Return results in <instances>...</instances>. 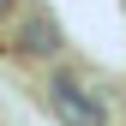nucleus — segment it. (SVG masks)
Masks as SVG:
<instances>
[{
    "instance_id": "nucleus-1",
    "label": "nucleus",
    "mask_w": 126,
    "mask_h": 126,
    "mask_svg": "<svg viewBox=\"0 0 126 126\" xmlns=\"http://www.w3.org/2000/svg\"><path fill=\"white\" fill-rule=\"evenodd\" d=\"M42 102L60 126H108V102H102V84H90L84 72L72 66H54L48 84H42Z\"/></svg>"
},
{
    "instance_id": "nucleus-2",
    "label": "nucleus",
    "mask_w": 126,
    "mask_h": 126,
    "mask_svg": "<svg viewBox=\"0 0 126 126\" xmlns=\"http://www.w3.org/2000/svg\"><path fill=\"white\" fill-rule=\"evenodd\" d=\"M0 42H6L18 60H54L60 54V24L42 0H18V6L0 18Z\"/></svg>"
},
{
    "instance_id": "nucleus-3",
    "label": "nucleus",
    "mask_w": 126,
    "mask_h": 126,
    "mask_svg": "<svg viewBox=\"0 0 126 126\" xmlns=\"http://www.w3.org/2000/svg\"><path fill=\"white\" fill-rule=\"evenodd\" d=\"M12 6H18V0H0V18H6V12H12Z\"/></svg>"
}]
</instances>
